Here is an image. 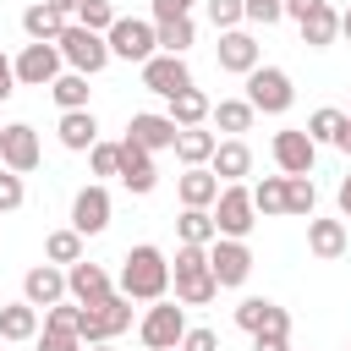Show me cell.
<instances>
[{"label": "cell", "instance_id": "21", "mask_svg": "<svg viewBox=\"0 0 351 351\" xmlns=\"http://www.w3.org/2000/svg\"><path fill=\"white\" fill-rule=\"evenodd\" d=\"M252 66H258V38H252V33H241V27L219 33V71H230V77H247Z\"/></svg>", "mask_w": 351, "mask_h": 351}, {"label": "cell", "instance_id": "16", "mask_svg": "<svg viewBox=\"0 0 351 351\" xmlns=\"http://www.w3.org/2000/svg\"><path fill=\"white\" fill-rule=\"evenodd\" d=\"M115 285H110V274L99 269V263H88V258H77V263H66V296L77 302V307H93V302H104Z\"/></svg>", "mask_w": 351, "mask_h": 351}, {"label": "cell", "instance_id": "18", "mask_svg": "<svg viewBox=\"0 0 351 351\" xmlns=\"http://www.w3.org/2000/svg\"><path fill=\"white\" fill-rule=\"evenodd\" d=\"M121 181H126V192H137V197H148L154 186H159V170H154V154L148 148H137L132 137H121V170H115Z\"/></svg>", "mask_w": 351, "mask_h": 351}, {"label": "cell", "instance_id": "48", "mask_svg": "<svg viewBox=\"0 0 351 351\" xmlns=\"http://www.w3.org/2000/svg\"><path fill=\"white\" fill-rule=\"evenodd\" d=\"M252 351H291V335H252Z\"/></svg>", "mask_w": 351, "mask_h": 351}, {"label": "cell", "instance_id": "28", "mask_svg": "<svg viewBox=\"0 0 351 351\" xmlns=\"http://www.w3.org/2000/svg\"><path fill=\"white\" fill-rule=\"evenodd\" d=\"M38 335V307L33 302H5L0 307V340H33Z\"/></svg>", "mask_w": 351, "mask_h": 351}, {"label": "cell", "instance_id": "4", "mask_svg": "<svg viewBox=\"0 0 351 351\" xmlns=\"http://www.w3.org/2000/svg\"><path fill=\"white\" fill-rule=\"evenodd\" d=\"M55 49H60V60H66L71 71H82V77H99V71L110 66V44H104V33L82 27V22H66L60 38H55Z\"/></svg>", "mask_w": 351, "mask_h": 351}, {"label": "cell", "instance_id": "29", "mask_svg": "<svg viewBox=\"0 0 351 351\" xmlns=\"http://www.w3.org/2000/svg\"><path fill=\"white\" fill-rule=\"evenodd\" d=\"M154 38L165 55H186L197 44V27H192V16H170V22H154Z\"/></svg>", "mask_w": 351, "mask_h": 351}, {"label": "cell", "instance_id": "51", "mask_svg": "<svg viewBox=\"0 0 351 351\" xmlns=\"http://www.w3.org/2000/svg\"><path fill=\"white\" fill-rule=\"evenodd\" d=\"M335 148H346V154H351V115H346V126H340V137H335Z\"/></svg>", "mask_w": 351, "mask_h": 351}, {"label": "cell", "instance_id": "38", "mask_svg": "<svg viewBox=\"0 0 351 351\" xmlns=\"http://www.w3.org/2000/svg\"><path fill=\"white\" fill-rule=\"evenodd\" d=\"M82 27H93V33H110V22H115V5L110 0H77V11H71Z\"/></svg>", "mask_w": 351, "mask_h": 351}, {"label": "cell", "instance_id": "56", "mask_svg": "<svg viewBox=\"0 0 351 351\" xmlns=\"http://www.w3.org/2000/svg\"><path fill=\"white\" fill-rule=\"evenodd\" d=\"M0 126H5V121H0Z\"/></svg>", "mask_w": 351, "mask_h": 351}, {"label": "cell", "instance_id": "23", "mask_svg": "<svg viewBox=\"0 0 351 351\" xmlns=\"http://www.w3.org/2000/svg\"><path fill=\"white\" fill-rule=\"evenodd\" d=\"M208 170H214L219 181H241V176H252V148H247L241 137H225V143H214Z\"/></svg>", "mask_w": 351, "mask_h": 351}, {"label": "cell", "instance_id": "7", "mask_svg": "<svg viewBox=\"0 0 351 351\" xmlns=\"http://www.w3.org/2000/svg\"><path fill=\"white\" fill-rule=\"evenodd\" d=\"M137 335H143V346H148V351H176V346H181V335H186V307H181V302H170V296L148 302V313H143Z\"/></svg>", "mask_w": 351, "mask_h": 351}, {"label": "cell", "instance_id": "47", "mask_svg": "<svg viewBox=\"0 0 351 351\" xmlns=\"http://www.w3.org/2000/svg\"><path fill=\"white\" fill-rule=\"evenodd\" d=\"M11 93H16V66H11V60H5V49H0V104H5Z\"/></svg>", "mask_w": 351, "mask_h": 351}, {"label": "cell", "instance_id": "36", "mask_svg": "<svg viewBox=\"0 0 351 351\" xmlns=\"http://www.w3.org/2000/svg\"><path fill=\"white\" fill-rule=\"evenodd\" d=\"M340 126H346V110H329V104H324V110H313V115H307V126H302V132H307L313 143H335V137H340Z\"/></svg>", "mask_w": 351, "mask_h": 351}, {"label": "cell", "instance_id": "14", "mask_svg": "<svg viewBox=\"0 0 351 351\" xmlns=\"http://www.w3.org/2000/svg\"><path fill=\"white\" fill-rule=\"evenodd\" d=\"M236 324L247 335H291V313L280 302H269V296H241L236 302Z\"/></svg>", "mask_w": 351, "mask_h": 351}, {"label": "cell", "instance_id": "52", "mask_svg": "<svg viewBox=\"0 0 351 351\" xmlns=\"http://www.w3.org/2000/svg\"><path fill=\"white\" fill-rule=\"evenodd\" d=\"M49 5H55V11H66V16L77 11V0H49Z\"/></svg>", "mask_w": 351, "mask_h": 351}, {"label": "cell", "instance_id": "53", "mask_svg": "<svg viewBox=\"0 0 351 351\" xmlns=\"http://www.w3.org/2000/svg\"><path fill=\"white\" fill-rule=\"evenodd\" d=\"M340 33H346V38H351V5H346V11H340Z\"/></svg>", "mask_w": 351, "mask_h": 351}, {"label": "cell", "instance_id": "55", "mask_svg": "<svg viewBox=\"0 0 351 351\" xmlns=\"http://www.w3.org/2000/svg\"><path fill=\"white\" fill-rule=\"evenodd\" d=\"M346 115H351V110H346Z\"/></svg>", "mask_w": 351, "mask_h": 351}, {"label": "cell", "instance_id": "24", "mask_svg": "<svg viewBox=\"0 0 351 351\" xmlns=\"http://www.w3.org/2000/svg\"><path fill=\"white\" fill-rule=\"evenodd\" d=\"M66 22H71V16H66V11H55L49 0H33V5L22 11V33H27L33 44H55Z\"/></svg>", "mask_w": 351, "mask_h": 351}, {"label": "cell", "instance_id": "37", "mask_svg": "<svg viewBox=\"0 0 351 351\" xmlns=\"http://www.w3.org/2000/svg\"><path fill=\"white\" fill-rule=\"evenodd\" d=\"M252 208L258 214H285V176H263L252 186Z\"/></svg>", "mask_w": 351, "mask_h": 351}, {"label": "cell", "instance_id": "1", "mask_svg": "<svg viewBox=\"0 0 351 351\" xmlns=\"http://www.w3.org/2000/svg\"><path fill=\"white\" fill-rule=\"evenodd\" d=\"M165 291H170V258H165L154 241L132 247V252L121 258V296H132V302H159Z\"/></svg>", "mask_w": 351, "mask_h": 351}, {"label": "cell", "instance_id": "45", "mask_svg": "<svg viewBox=\"0 0 351 351\" xmlns=\"http://www.w3.org/2000/svg\"><path fill=\"white\" fill-rule=\"evenodd\" d=\"M176 351H219V335H214V329H186Z\"/></svg>", "mask_w": 351, "mask_h": 351}, {"label": "cell", "instance_id": "54", "mask_svg": "<svg viewBox=\"0 0 351 351\" xmlns=\"http://www.w3.org/2000/svg\"><path fill=\"white\" fill-rule=\"evenodd\" d=\"M82 351H115V346H110V340H99V346H82Z\"/></svg>", "mask_w": 351, "mask_h": 351}, {"label": "cell", "instance_id": "26", "mask_svg": "<svg viewBox=\"0 0 351 351\" xmlns=\"http://www.w3.org/2000/svg\"><path fill=\"white\" fill-rule=\"evenodd\" d=\"M60 143L71 148V154H88L93 143H99V121H93V110H60Z\"/></svg>", "mask_w": 351, "mask_h": 351}, {"label": "cell", "instance_id": "22", "mask_svg": "<svg viewBox=\"0 0 351 351\" xmlns=\"http://www.w3.org/2000/svg\"><path fill=\"white\" fill-rule=\"evenodd\" d=\"M346 247H351V236H346V225H340V219H307V252H313L318 263L346 258Z\"/></svg>", "mask_w": 351, "mask_h": 351}, {"label": "cell", "instance_id": "20", "mask_svg": "<svg viewBox=\"0 0 351 351\" xmlns=\"http://www.w3.org/2000/svg\"><path fill=\"white\" fill-rule=\"evenodd\" d=\"M219 186H225V181H219L208 165H186V170L176 176V197H181V208H214Z\"/></svg>", "mask_w": 351, "mask_h": 351}, {"label": "cell", "instance_id": "49", "mask_svg": "<svg viewBox=\"0 0 351 351\" xmlns=\"http://www.w3.org/2000/svg\"><path fill=\"white\" fill-rule=\"evenodd\" d=\"M280 5H285V16H291V22H302V16H307L313 5H324V0H280Z\"/></svg>", "mask_w": 351, "mask_h": 351}, {"label": "cell", "instance_id": "44", "mask_svg": "<svg viewBox=\"0 0 351 351\" xmlns=\"http://www.w3.org/2000/svg\"><path fill=\"white\" fill-rule=\"evenodd\" d=\"M33 346H38V351H82V340H77V335H60V329H38Z\"/></svg>", "mask_w": 351, "mask_h": 351}, {"label": "cell", "instance_id": "15", "mask_svg": "<svg viewBox=\"0 0 351 351\" xmlns=\"http://www.w3.org/2000/svg\"><path fill=\"white\" fill-rule=\"evenodd\" d=\"M176 121L170 115H159V110H137L132 121H126V137L137 143V148H148V154H165V148H176Z\"/></svg>", "mask_w": 351, "mask_h": 351}, {"label": "cell", "instance_id": "12", "mask_svg": "<svg viewBox=\"0 0 351 351\" xmlns=\"http://www.w3.org/2000/svg\"><path fill=\"white\" fill-rule=\"evenodd\" d=\"M11 66H16V82H22V88H49V82L60 77V66H66V60H60V49H55V44H33V38H27V44H22V55H16Z\"/></svg>", "mask_w": 351, "mask_h": 351}, {"label": "cell", "instance_id": "3", "mask_svg": "<svg viewBox=\"0 0 351 351\" xmlns=\"http://www.w3.org/2000/svg\"><path fill=\"white\" fill-rule=\"evenodd\" d=\"M126 329H132V296H121V291H110V296L93 302V307H77V340H82V346L115 340V335H126Z\"/></svg>", "mask_w": 351, "mask_h": 351}, {"label": "cell", "instance_id": "6", "mask_svg": "<svg viewBox=\"0 0 351 351\" xmlns=\"http://www.w3.org/2000/svg\"><path fill=\"white\" fill-rule=\"evenodd\" d=\"M208 214H214V230H219V236H236V241H247V230L258 225V208H252V186H241V181H225Z\"/></svg>", "mask_w": 351, "mask_h": 351}, {"label": "cell", "instance_id": "25", "mask_svg": "<svg viewBox=\"0 0 351 351\" xmlns=\"http://www.w3.org/2000/svg\"><path fill=\"white\" fill-rule=\"evenodd\" d=\"M296 27H302V44H307V49H329V44L340 38V11L324 0V5H313Z\"/></svg>", "mask_w": 351, "mask_h": 351}, {"label": "cell", "instance_id": "31", "mask_svg": "<svg viewBox=\"0 0 351 351\" xmlns=\"http://www.w3.org/2000/svg\"><path fill=\"white\" fill-rule=\"evenodd\" d=\"M252 115H258V110H252L247 99H219V104L208 110V121H214L219 132H230V137H236V132H252Z\"/></svg>", "mask_w": 351, "mask_h": 351}, {"label": "cell", "instance_id": "35", "mask_svg": "<svg viewBox=\"0 0 351 351\" xmlns=\"http://www.w3.org/2000/svg\"><path fill=\"white\" fill-rule=\"evenodd\" d=\"M313 203H318V192H313V176H285V214H296V219H313Z\"/></svg>", "mask_w": 351, "mask_h": 351}, {"label": "cell", "instance_id": "34", "mask_svg": "<svg viewBox=\"0 0 351 351\" xmlns=\"http://www.w3.org/2000/svg\"><path fill=\"white\" fill-rule=\"evenodd\" d=\"M82 241H88V236H77L71 225H66V230H49V236H44V258L66 269V263H77V258H82Z\"/></svg>", "mask_w": 351, "mask_h": 351}, {"label": "cell", "instance_id": "30", "mask_svg": "<svg viewBox=\"0 0 351 351\" xmlns=\"http://www.w3.org/2000/svg\"><path fill=\"white\" fill-rule=\"evenodd\" d=\"M214 132H203V126H181L176 132V159L181 165H208V154H214Z\"/></svg>", "mask_w": 351, "mask_h": 351}, {"label": "cell", "instance_id": "43", "mask_svg": "<svg viewBox=\"0 0 351 351\" xmlns=\"http://www.w3.org/2000/svg\"><path fill=\"white\" fill-rule=\"evenodd\" d=\"M88 159H93V176H115L121 170V143H93Z\"/></svg>", "mask_w": 351, "mask_h": 351}, {"label": "cell", "instance_id": "11", "mask_svg": "<svg viewBox=\"0 0 351 351\" xmlns=\"http://www.w3.org/2000/svg\"><path fill=\"white\" fill-rule=\"evenodd\" d=\"M269 154H274V165H280V176H313V159H318V143L302 132V126H285V132H274V143H269Z\"/></svg>", "mask_w": 351, "mask_h": 351}, {"label": "cell", "instance_id": "9", "mask_svg": "<svg viewBox=\"0 0 351 351\" xmlns=\"http://www.w3.org/2000/svg\"><path fill=\"white\" fill-rule=\"evenodd\" d=\"M208 269H214L219 291H236V285H247V274H252V247L236 241V236H214V241H208Z\"/></svg>", "mask_w": 351, "mask_h": 351}, {"label": "cell", "instance_id": "17", "mask_svg": "<svg viewBox=\"0 0 351 351\" xmlns=\"http://www.w3.org/2000/svg\"><path fill=\"white\" fill-rule=\"evenodd\" d=\"M60 296H66V269H60V263H49V258H44V263H33V269L22 274V302H33L38 313H44V307H55Z\"/></svg>", "mask_w": 351, "mask_h": 351}, {"label": "cell", "instance_id": "32", "mask_svg": "<svg viewBox=\"0 0 351 351\" xmlns=\"http://www.w3.org/2000/svg\"><path fill=\"white\" fill-rule=\"evenodd\" d=\"M176 230H181V241H186V247H208V241L219 236V230H214V214H208V208H181Z\"/></svg>", "mask_w": 351, "mask_h": 351}, {"label": "cell", "instance_id": "13", "mask_svg": "<svg viewBox=\"0 0 351 351\" xmlns=\"http://www.w3.org/2000/svg\"><path fill=\"white\" fill-rule=\"evenodd\" d=\"M143 88L148 93H159V99H170V93H181V88H192V71H186V55H148L143 60Z\"/></svg>", "mask_w": 351, "mask_h": 351}, {"label": "cell", "instance_id": "27", "mask_svg": "<svg viewBox=\"0 0 351 351\" xmlns=\"http://www.w3.org/2000/svg\"><path fill=\"white\" fill-rule=\"evenodd\" d=\"M208 110H214V104H208V93L192 82V88L170 93V110H165V115H170L176 126H203V121H208Z\"/></svg>", "mask_w": 351, "mask_h": 351}, {"label": "cell", "instance_id": "10", "mask_svg": "<svg viewBox=\"0 0 351 351\" xmlns=\"http://www.w3.org/2000/svg\"><path fill=\"white\" fill-rule=\"evenodd\" d=\"M38 159H44L38 132H33L27 121H5V126H0V165L16 170V176H27V170H38Z\"/></svg>", "mask_w": 351, "mask_h": 351}, {"label": "cell", "instance_id": "8", "mask_svg": "<svg viewBox=\"0 0 351 351\" xmlns=\"http://www.w3.org/2000/svg\"><path fill=\"white\" fill-rule=\"evenodd\" d=\"M104 44H110V60H148V55H159V38H154V22H143V16H115L110 22V33H104Z\"/></svg>", "mask_w": 351, "mask_h": 351}, {"label": "cell", "instance_id": "39", "mask_svg": "<svg viewBox=\"0 0 351 351\" xmlns=\"http://www.w3.org/2000/svg\"><path fill=\"white\" fill-rule=\"evenodd\" d=\"M280 16H285L280 0H241V22H252V27H274Z\"/></svg>", "mask_w": 351, "mask_h": 351}, {"label": "cell", "instance_id": "19", "mask_svg": "<svg viewBox=\"0 0 351 351\" xmlns=\"http://www.w3.org/2000/svg\"><path fill=\"white\" fill-rule=\"evenodd\" d=\"M110 225V192L93 181V186H82L77 197H71V230L77 236H99Z\"/></svg>", "mask_w": 351, "mask_h": 351}, {"label": "cell", "instance_id": "5", "mask_svg": "<svg viewBox=\"0 0 351 351\" xmlns=\"http://www.w3.org/2000/svg\"><path fill=\"white\" fill-rule=\"evenodd\" d=\"M247 104L258 110V115H285L291 104H296V88H291V77L280 71V66H252L247 71Z\"/></svg>", "mask_w": 351, "mask_h": 351}, {"label": "cell", "instance_id": "42", "mask_svg": "<svg viewBox=\"0 0 351 351\" xmlns=\"http://www.w3.org/2000/svg\"><path fill=\"white\" fill-rule=\"evenodd\" d=\"M203 5H208V22H214L219 33L241 27V0H203Z\"/></svg>", "mask_w": 351, "mask_h": 351}, {"label": "cell", "instance_id": "50", "mask_svg": "<svg viewBox=\"0 0 351 351\" xmlns=\"http://www.w3.org/2000/svg\"><path fill=\"white\" fill-rule=\"evenodd\" d=\"M335 203H340V214H346V219H351V176H346V181H340V192H335Z\"/></svg>", "mask_w": 351, "mask_h": 351}, {"label": "cell", "instance_id": "33", "mask_svg": "<svg viewBox=\"0 0 351 351\" xmlns=\"http://www.w3.org/2000/svg\"><path fill=\"white\" fill-rule=\"evenodd\" d=\"M49 93H55L60 110H88V77H82V71H60V77L49 82Z\"/></svg>", "mask_w": 351, "mask_h": 351}, {"label": "cell", "instance_id": "40", "mask_svg": "<svg viewBox=\"0 0 351 351\" xmlns=\"http://www.w3.org/2000/svg\"><path fill=\"white\" fill-rule=\"evenodd\" d=\"M22 203H27V186H22V176L0 165V214H16Z\"/></svg>", "mask_w": 351, "mask_h": 351}, {"label": "cell", "instance_id": "41", "mask_svg": "<svg viewBox=\"0 0 351 351\" xmlns=\"http://www.w3.org/2000/svg\"><path fill=\"white\" fill-rule=\"evenodd\" d=\"M44 329H60V335H77V302L60 296L55 307H44Z\"/></svg>", "mask_w": 351, "mask_h": 351}, {"label": "cell", "instance_id": "2", "mask_svg": "<svg viewBox=\"0 0 351 351\" xmlns=\"http://www.w3.org/2000/svg\"><path fill=\"white\" fill-rule=\"evenodd\" d=\"M170 285H176V302L181 307H208L219 296V280L208 269V247H176V263H170Z\"/></svg>", "mask_w": 351, "mask_h": 351}, {"label": "cell", "instance_id": "46", "mask_svg": "<svg viewBox=\"0 0 351 351\" xmlns=\"http://www.w3.org/2000/svg\"><path fill=\"white\" fill-rule=\"evenodd\" d=\"M197 0H154V22H170V16H192Z\"/></svg>", "mask_w": 351, "mask_h": 351}]
</instances>
